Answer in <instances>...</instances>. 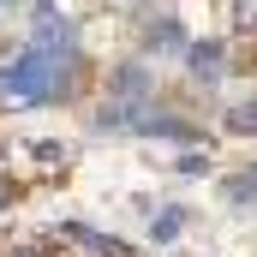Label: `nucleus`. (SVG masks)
<instances>
[{"instance_id": "0eeeda50", "label": "nucleus", "mask_w": 257, "mask_h": 257, "mask_svg": "<svg viewBox=\"0 0 257 257\" xmlns=\"http://www.w3.org/2000/svg\"><path fill=\"white\" fill-rule=\"evenodd\" d=\"M180 227H186V209H162L150 233H156V239H180Z\"/></svg>"}, {"instance_id": "39448f33", "label": "nucleus", "mask_w": 257, "mask_h": 257, "mask_svg": "<svg viewBox=\"0 0 257 257\" xmlns=\"http://www.w3.org/2000/svg\"><path fill=\"white\" fill-rule=\"evenodd\" d=\"M144 48H150V54H174V48H180V24H174V18H162V24H150V36H144Z\"/></svg>"}, {"instance_id": "20e7f679", "label": "nucleus", "mask_w": 257, "mask_h": 257, "mask_svg": "<svg viewBox=\"0 0 257 257\" xmlns=\"http://www.w3.org/2000/svg\"><path fill=\"white\" fill-rule=\"evenodd\" d=\"M221 60H227V54H221V42H197V48H192L197 84H215V78H221Z\"/></svg>"}, {"instance_id": "f257e3e1", "label": "nucleus", "mask_w": 257, "mask_h": 257, "mask_svg": "<svg viewBox=\"0 0 257 257\" xmlns=\"http://www.w3.org/2000/svg\"><path fill=\"white\" fill-rule=\"evenodd\" d=\"M60 96V54H42V48H24L18 60L0 66V102L6 108H42Z\"/></svg>"}, {"instance_id": "6e6552de", "label": "nucleus", "mask_w": 257, "mask_h": 257, "mask_svg": "<svg viewBox=\"0 0 257 257\" xmlns=\"http://www.w3.org/2000/svg\"><path fill=\"white\" fill-rule=\"evenodd\" d=\"M227 197H233V203L257 197V174H239V180H227Z\"/></svg>"}, {"instance_id": "9d476101", "label": "nucleus", "mask_w": 257, "mask_h": 257, "mask_svg": "<svg viewBox=\"0 0 257 257\" xmlns=\"http://www.w3.org/2000/svg\"><path fill=\"white\" fill-rule=\"evenodd\" d=\"M6 203H12V180H0V209H6Z\"/></svg>"}, {"instance_id": "1a4fd4ad", "label": "nucleus", "mask_w": 257, "mask_h": 257, "mask_svg": "<svg viewBox=\"0 0 257 257\" xmlns=\"http://www.w3.org/2000/svg\"><path fill=\"white\" fill-rule=\"evenodd\" d=\"M233 24L251 36V30H257V0H239V6H233Z\"/></svg>"}, {"instance_id": "9b49d317", "label": "nucleus", "mask_w": 257, "mask_h": 257, "mask_svg": "<svg viewBox=\"0 0 257 257\" xmlns=\"http://www.w3.org/2000/svg\"><path fill=\"white\" fill-rule=\"evenodd\" d=\"M138 6H162V0H138Z\"/></svg>"}, {"instance_id": "f8f14e48", "label": "nucleus", "mask_w": 257, "mask_h": 257, "mask_svg": "<svg viewBox=\"0 0 257 257\" xmlns=\"http://www.w3.org/2000/svg\"><path fill=\"white\" fill-rule=\"evenodd\" d=\"M0 6H12V0H0Z\"/></svg>"}, {"instance_id": "f03ea898", "label": "nucleus", "mask_w": 257, "mask_h": 257, "mask_svg": "<svg viewBox=\"0 0 257 257\" xmlns=\"http://www.w3.org/2000/svg\"><path fill=\"white\" fill-rule=\"evenodd\" d=\"M54 239H60V245H72V251H84V257H132L120 239H108V233H90L84 221H60V227H54Z\"/></svg>"}, {"instance_id": "423d86ee", "label": "nucleus", "mask_w": 257, "mask_h": 257, "mask_svg": "<svg viewBox=\"0 0 257 257\" xmlns=\"http://www.w3.org/2000/svg\"><path fill=\"white\" fill-rule=\"evenodd\" d=\"M227 132H239V138H257V102H239V108H227Z\"/></svg>"}, {"instance_id": "7ed1b4c3", "label": "nucleus", "mask_w": 257, "mask_h": 257, "mask_svg": "<svg viewBox=\"0 0 257 257\" xmlns=\"http://www.w3.org/2000/svg\"><path fill=\"white\" fill-rule=\"evenodd\" d=\"M36 48H42V54H66V48H72V24L54 12V0L36 6Z\"/></svg>"}]
</instances>
